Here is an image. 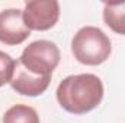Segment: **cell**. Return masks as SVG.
<instances>
[{"instance_id": "6da1fadb", "label": "cell", "mask_w": 125, "mask_h": 123, "mask_svg": "<svg viewBox=\"0 0 125 123\" xmlns=\"http://www.w3.org/2000/svg\"><path fill=\"white\" fill-rule=\"evenodd\" d=\"M103 98L102 80L94 74L68 75L58 84L57 100L73 114H86L96 109Z\"/></svg>"}, {"instance_id": "7a4b0ae2", "label": "cell", "mask_w": 125, "mask_h": 123, "mask_svg": "<svg viewBox=\"0 0 125 123\" xmlns=\"http://www.w3.org/2000/svg\"><path fill=\"white\" fill-rule=\"evenodd\" d=\"M71 52L74 58L84 65H100L112 52L111 39L96 26H83L71 41Z\"/></svg>"}, {"instance_id": "3957f363", "label": "cell", "mask_w": 125, "mask_h": 123, "mask_svg": "<svg viewBox=\"0 0 125 123\" xmlns=\"http://www.w3.org/2000/svg\"><path fill=\"white\" fill-rule=\"evenodd\" d=\"M58 46L47 39H39L31 42L22 52L18 62L28 72L38 77H51L54 70L60 64Z\"/></svg>"}, {"instance_id": "277c9868", "label": "cell", "mask_w": 125, "mask_h": 123, "mask_svg": "<svg viewBox=\"0 0 125 123\" xmlns=\"http://www.w3.org/2000/svg\"><path fill=\"white\" fill-rule=\"evenodd\" d=\"M58 19L60 3L55 0H32L25 4L23 20L29 31H48L55 26Z\"/></svg>"}, {"instance_id": "5b68a950", "label": "cell", "mask_w": 125, "mask_h": 123, "mask_svg": "<svg viewBox=\"0 0 125 123\" xmlns=\"http://www.w3.org/2000/svg\"><path fill=\"white\" fill-rule=\"evenodd\" d=\"M31 36L23 20V10L6 9L0 12V42L4 45H19Z\"/></svg>"}, {"instance_id": "8992f818", "label": "cell", "mask_w": 125, "mask_h": 123, "mask_svg": "<svg viewBox=\"0 0 125 123\" xmlns=\"http://www.w3.org/2000/svg\"><path fill=\"white\" fill-rule=\"evenodd\" d=\"M51 83V77H38L28 72L22 65L16 61L13 75L10 80V87L16 93L22 96H29V97H36L45 91Z\"/></svg>"}, {"instance_id": "52a82bcc", "label": "cell", "mask_w": 125, "mask_h": 123, "mask_svg": "<svg viewBox=\"0 0 125 123\" xmlns=\"http://www.w3.org/2000/svg\"><path fill=\"white\" fill-rule=\"evenodd\" d=\"M103 20L115 33L125 35V1L105 3Z\"/></svg>"}, {"instance_id": "ba28073f", "label": "cell", "mask_w": 125, "mask_h": 123, "mask_svg": "<svg viewBox=\"0 0 125 123\" xmlns=\"http://www.w3.org/2000/svg\"><path fill=\"white\" fill-rule=\"evenodd\" d=\"M3 123H39V116L31 106L15 104L6 110Z\"/></svg>"}, {"instance_id": "9c48e42d", "label": "cell", "mask_w": 125, "mask_h": 123, "mask_svg": "<svg viewBox=\"0 0 125 123\" xmlns=\"http://www.w3.org/2000/svg\"><path fill=\"white\" fill-rule=\"evenodd\" d=\"M16 61L6 52L0 51V87L10 83Z\"/></svg>"}]
</instances>
